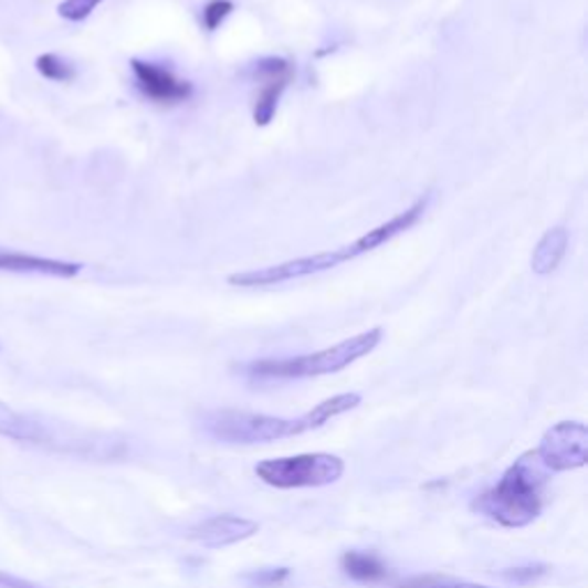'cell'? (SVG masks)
I'll return each instance as SVG.
<instances>
[{"label": "cell", "mask_w": 588, "mask_h": 588, "mask_svg": "<svg viewBox=\"0 0 588 588\" xmlns=\"http://www.w3.org/2000/svg\"><path fill=\"white\" fill-rule=\"evenodd\" d=\"M361 405L359 393H338L327 400L317 402L311 411L302 417H270L253 414V411L238 409H217L204 414L202 428L210 437L223 444H270L276 439L297 437L311 430L327 426L332 419L347 414Z\"/></svg>", "instance_id": "6da1fadb"}, {"label": "cell", "mask_w": 588, "mask_h": 588, "mask_svg": "<svg viewBox=\"0 0 588 588\" xmlns=\"http://www.w3.org/2000/svg\"><path fill=\"white\" fill-rule=\"evenodd\" d=\"M421 217H423L421 204H411V208H407L405 212L396 214L387 223H381V225L368 230L366 234H361L359 240H355L347 246H340V249H334V251H322V253H315V255L285 260V262H279V264H267V267H258V270H249V272L230 274L228 283L234 285V287H267V285H281V283H287V281H300V279H306V276L329 272V270L338 267V264H343L347 260H355V258H359L364 253H370V251H375L379 246H385L387 242L398 238V234H402L411 225H417Z\"/></svg>", "instance_id": "7a4b0ae2"}, {"label": "cell", "mask_w": 588, "mask_h": 588, "mask_svg": "<svg viewBox=\"0 0 588 588\" xmlns=\"http://www.w3.org/2000/svg\"><path fill=\"white\" fill-rule=\"evenodd\" d=\"M545 485L547 469L536 451H528L506 469L494 487L474 498L472 511L506 528L528 526L543 513Z\"/></svg>", "instance_id": "3957f363"}, {"label": "cell", "mask_w": 588, "mask_h": 588, "mask_svg": "<svg viewBox=\"0 0 588 588\" xmlns=\"http://www.w3.org/2000/svg\"><path fill=\"white\" fill-rule=\"evenodd\" d=\"M379 327L368 329L359 336L345 338L332 347L302 357H287V359H260L251 361L242 368V372L253 381H285V379H306L319 375H334L349 368L355 361L368 357L370 351L381 343Z\"/></svg>", "instance_id": "277c9868"}, {"label": "cell", "mask_w": 588, "mask_h": 588, "mask_svg": "<svg viewBox=\"0 0 588 588\" xmlns=\"http://www.w3.org/2000/svg\"><path fill=\"white\" fill-rule=\"evenodd\" d=\"M255 474L262 483L276 490L327 487L343 479L345 462L332 453H302L292 458L262 460L255 466Z\"/></svg>", "instance_id": "5b68a950"}, {"label": "cell", "mask_w": 588, "mask_h": 588, "mask_svg": "<svg viewBox=\"0 0 588 588\" xmlns=\"http://www.w3.org/2000/svg\"><path fill=\"white\" fill-rule=\"evenodd\" d=\"M547 472H575L588 462V428L581 421H561L552 426L536 449Z\"/></svg>", "instance_id": "8992f818"}, {"label": "cell", "mask_w": 588, "mask_h": 588, "mask_svg": "<svg viewBox=\"0 0 588 588\" xmlns=\"http://www.w3.org/2000/svg\"><path fill=\"white\" fill-rule=\"evenodd\" d=\"M0 437L21 441V444L61 451H76V447L87 444V441H81V437L57 432L51 423L31 414H23V411H17L6 402H0Z\"/></svg>", "instance_id": "52a82bcc"}, {"label": "cell", "mask_w": 588, "mask_h": 588, "mask_svg": "<svg viewBox=\"0 0 588 588\" xmlns=\"http://www.w3.org/2000/svg\"><path fill=\"white\" fill-rule=\"evenodd\" d=\"M255 76L262 83L255 108H253V120L255 125L264 127L272 123V117L276 115L281 95L285 93V87L290 85L294 70L283 57H262L255 63Z\"/></svg>", "instance_id": "ba28073f"}, {"label": "cell", "mask_w": 588, "mask_h": 588, "mask_svg": "<svg viewBox=\"0 0 588 588\" xmlns=\"http://www.w3.org/2000/svg\"><path fill=\"white\" fill-rule=\"evenodd\" d=\"M132 70H134L136 85L140 87V93L147 99H153L155 104L172 106V104L187 102L193 95V85L185 78H178L166 67H159L155 63L132 61Z\"/></svg>", "instance_id": "9c48e42d"}, {"label": "cell", "mask_w": 588, "mask_h": 588, "mask_svg": "<svg viewBox=\"0 0 588 588\" xmlns=\"http://www.w3.org/2000/svg\"><path fill=\"white\" fill-rule=\"evenodd\" d=\"M258 522L242 517V515H214L210 519H202L200 524H196L189 538L200 543L202 547H210V549H219V547H228V545H238L251 536L258 534Z\"/></svg>", "instance_id": "30bf717a"}, {"label": "cell", "mask_w": 588, "mask_h": 588, "mask_svg": "<svg viewBox=\"0 0 588 588\" xmlns=\"http://www.w3.org/2000/svg\"><path fill=\"white\" fill-rule=\"evenodd\" d=\"M0 272L74 279V276H78L83 272V264L81 262H67V260H55V258H42V255H31V253L0 249Z\"/></svg>", "instance_id": "8fae6325"}, {"label": "cell", "mask_w": 588, "mask_h": 588, "mask_svg": "<svg viewBox=\"0 0 588 588\" xmlns=\"http://www.w3.org/2000/svg\"><path fill=\"white\" fill-rule=\"evenodd\" d=\"M568 230L566 228H552L543 234V240L534 249L532 255V270L540 276L552 274L558 264H561L566 249H568Z\"/></svg>", "instance_id": "7c38bea8"}, {"label": "cell", "mask_w": 588, "mask_h": 588, "mask_svg": "<svg viewBox=\"0 0 588 588\" xmlns=\"http://www.w3.org/2000/svg\"><path fill=\"white\" fill-rule=\"evenodd\" d=\"M340 568L349 579L361 584H375L389 575L381 558L370 552H345L340 558Z\"/></svg>", "instance_id": "4fadbf2b"}, {"label": "cell", "mask_w": 588, "mask_h": 588, "mask_svg": "<svg viewBox=\"0 0 588 588\" xmlns=\"http://www.w3.org/2000/svg\"><path fill=\"white\" fill-rule=\"evenodd\" d=\"M35 67L46 81H53V83H70L76 76L74 65L70 61H65L63 55H57V53L38 55Z\"/></svg>", "instance_id": "5bb4252c"}, {"label": "cell", "mask_w": 588, "mask_h": 588, "mask_svg": "<svg viewBox=\"0 0 588 588\" xmlns=\"http://www.w3.org/2000/svg\"><path fill=\"white\" fill-rule=\"evenodd\" d=\"M393 588H492V586L464 581V579H453V577L423 575V577H411V579H407Z\"/></svg>", "instance_id": "9a60e30c"}, {"label": "cell", "mask_w": 588, "mask_h": 588, "mask_svg": "<svg viewBox=\"0 0 588 588\" xmlns=\"http://www.w3.org/2000/svg\"><path fill=\"white\" fill-rule=\"evenodd\" d=\"M102 3L104 0H63V3L57 6V14H61L65 21L81 23L91 17Z\"/></svg>", "instance_id": "2e32d148"}, {"label": "cell", "mask_w": 588, "mask_h": 588, "mask_svg": "<svg viewBox=\"0 0 588 588\" xmlns=\"http://www.w3.org/2000/svg\"><path fill=\"white\" fill-rule=\"evenodd\" d=\"M232 10H234L232 0H210L202 10L204 28H208V31H217V28L232 14Z\"/></svg>", "instance_id": "e0dca14e"}, {"label": "cell", "mask_w": 588, "mask_h": 588, "mask_svg": "<svg viewBox=\"0 0 588 588\" xmlns=\"http://www.w3.org/2000/svg\"><path fill=\"white\" fill-rule=\"evenodd\" d=\"M287 577H290V570L287 568H270V570H260L258 575H253V581L258 586H262V588H276Z\"/></svg>", "instance_id": "ac0fdd59"}, {"label": "cell", "mask_w": 588, "mask_h": 588, "mask_svg": "<svg viewBox=\"0 0 588 588\" xmlns=\"http://www.w3.org/2000/svg\"><path fill=\"white\" fill-rule=\"evenodd\" d=\"M545 575V568L543 566H532V568H515L513 573H506V577L511 581H526V579H536Z\"/></svg>", "instance_id": "d6986e66"}, {"label": "cell", "mask_w": 588, "mask_h": 588, "mask_svg": "<svg viewBox=\"0 0 588 588\" xmlns=\"http://www.w3.org/2000/svg\"><path fill=\"white\" fill-rule=\"evenodd\" d=\"M0 588H44V586H38L33 581H25V579L12 577L8 573H0Z\"/></svg>", "instance_id": "ffe728a7"}]
</instances>
